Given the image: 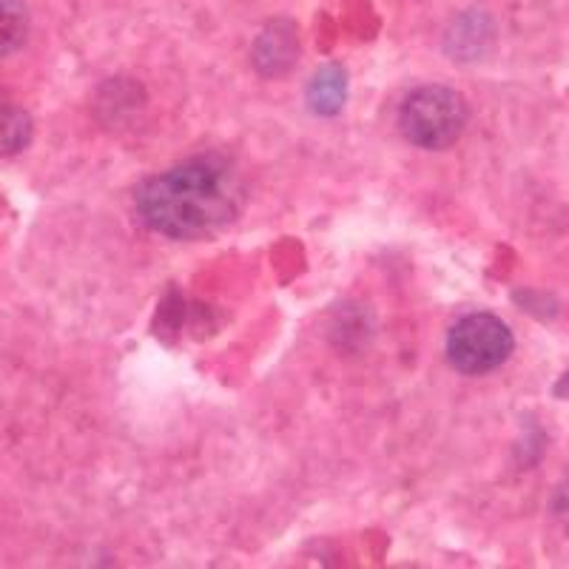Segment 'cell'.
I'll list each match as a JSON object with an SVG mask.
<instances>
[{
    "label": "cell",
    "mask_w": 569,
    "mask_h": 569,
    "mask_svg": "<svg viewBox=\"0 0 569 569\" xmlns=\"http://www.w3.org/2000/svg\"><path fill=\"white\" fill-rule=\"evenodd\" d=\"M512 333L492 313H470L453 325L447 337V359L467 376H481L501 368L512 353Z\"/></svg>",
    "instance_id": "3957f363"
},
{
    "label": "cell",
    "mask_w": 569,
    "mask_h": 569,
    "mask_svg": "<svg viewBox=\"0 0 569 569\" xmlns=\"http://www.w3.org/2000/svg\"><path fill=\"white\" fill-rule=\"evenodd\" d=\"M29 34V12L20 0H0V58L23 46Z\"/></svg>",
    "instance_id": "52a82bcc"
},
{
    "label": "cell",
    "mask_w": 569,
    "mask_h": 569,
    "mask_svg": "<svg viewBox=\"0 0 569 569\" xmlns=\"http://www.w3.org/2000/svg\"><path fill=\"white\" fill-rule=\"evenodd\" d=\"M299 54V38L293 23L288 20H273L259 32L257 43H253V66L259 74L266 78H279L284 71L297 63Z\"/></svg>",
    "instance_id": "277c9868"
},
{
    "label": "cell",
    "mask_w": 569,
    "mask_h": 569,
    "mask_svg": "<svg viewBox=\"0 0 569 569\" xmlns=\"http://www.w3.org/2000/svg\"><path fill=\"white\" fill-rule=\"evenodd\" d=\"M401 134L413 146L441 151L453 146L467 126V103L459 91L447 86H425L416 89L399 114Z\"/></svg>",
    "instance_id": "7a4b0ae2"
},
{
    "label": "cell",
    "mask_w": 569,
    "mask_h": 569,
    "mask_svg": "<svg viewBox=\"0 0 569 569\" xmlns=\"http://www.w3.org/2000/svg\"><path fill=\"white\" fill-rule=\"evenodd\" d=\"M32 140V117L18 106L0 103V157L23 151Z\"/></svg>",
    "instance_id": "8992f818"
},
{
    "label": "cell",
    "mask_w": 569,
    "mask_h": 569,
    "mask_svg": "<svg viewBox=\"0 0 569 569\" xmlns=\"http://www.w3.org/2000/svg\"><path fill=\"white\" fill-rule=\"evenodd\" d=\"M137 213L171 240H202L237 220L242 188L220 157H194L137 188Z\"/></svg>",
    "instance_id": "6da1fadb"
},
{
    "label": "cell",
    "mask_w": 569,
    "mask_h": 569,
    "mask_svg": "<svg viewBox=\"0 0 569 569\" xmlns=\"http://www.w3.org/2000/svg\"><path fill=\"white\" fill-rule=\"evenodd\" d=\"M345 98H348V80L339 66H325L317 71V78L308 86V103L317 114L330 117L342 109Z\"/></svg>",
    "instance_id": "5b68a950"
}]
</instances>
